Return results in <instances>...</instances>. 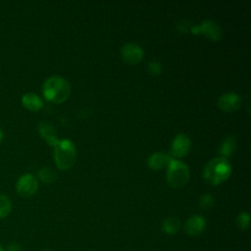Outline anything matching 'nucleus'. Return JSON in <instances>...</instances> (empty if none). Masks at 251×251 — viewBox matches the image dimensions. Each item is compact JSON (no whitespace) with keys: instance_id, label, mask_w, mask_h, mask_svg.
Instances as JSON below:
<instances>
[{"instance_id":"f257e3e1","label":"nucleus","mask_w":251,"mask_h":251,"mask_svg":"<svg viewBox=\"0 0 251 251\" xmlns=\"http://www.w3.org/2000/svg\"><path fill=\"white\" fill-rule=\"evenodd\" d=\"M44 97L51 102H64L70 95L71 85L69 81L61 75H52L45 79L42 85Z\"/></svg>"},{"instance_id":"f03ea898","label":"nucleus","mask_w":251,"mask_h":251,"mask_svg":"<svg viewBox=\"0 0 251 251\" xmlns=\"http://www.w3.org/2000/svg\"><path fill=\"white\" fill-rule=\"evenodd\" d=\"M231 173V165L227 159L217 157L210 160L203 171L205 180L213 185L219 184L226 180Z\"/></svg>"},{"instance_id":"7ed1b4c3","label":"nucleus","mask_w":251,"mask_h":251,"mask_svg":"<svg viewBox=\"0 0 251 251\" xmlns=\"http://www.w3.org/2000/svg\"><path fill=\"white\" fill-rule=\"evenodd\" d=\"M54 159L61 170H67L74 166L76 160L75 144L68 138L60 139L54 146Z\"/></svg>"},{"instance_id":"20e7f679","label":"nucleus","mask_w":251,"mask_h":251,"mask_svg":"<svg viewBox=\"0 0 251 251\" xmlns=\"http://www.w3.org/2000/svg\"><path fill=\"white\" fill-rule=\"evenodd\" d=\"M189 178V169L186 164L176 159H172L168 165L167 181L174 188L182 187Z\"/></svg>"},{"instance_id":"39448f33","label":"nucleus","mask_w":251,"mask_h":251,"mask_svg":"<svg viewBox=\"0 0 251 251\" xmlns=\"http://www.w3.org/2000/svg\"><path fill=\"white\" fill-rule=\"evenodd\" d=\"M38 188V181L31 174L23 175L17 181L16 190L22 197H30Z\"/></svg>"},{"instance_id":"423d86ee","label":"nucleus","mask_w":251,"mask_h":251,"mask_svg":"<svg viewBox=\"0 0 251 251\" xmlns=\"http://www.w3.org/2000/svg\"><path fill=\"white\" fill-rule=\"evenodd\" d=\"M190 30L193 33H203L211 40H219L222 37L221 27L212 20H205L200 25H192Z\"/></svg>"},{"instance_id":"0eeeda50","label":"nucleus","mask_w":251,"mask_h":251,"mask_svg":"<svg viewBox=\"0 0 251 251\" xmlns=\"http://www.w3.org/2000/svg\"><path fill=\"white\" fill-rule=\"evenodd\" d=\"M121 55L126 62L129 64H136L143 58L144 52L138 44L127 42L122 46Z\"/></svg>"},{"instance_id":"6e6552de","label":"nucleus","mask_w":251,"mask_h":251,"mask_svg":"<svg viewBox=\"0 0 251 251\" xmlns=\"http://www.w3.org/2000/svg\"><path fill=\"white\" fill-rule=\"evenodd\" d=\"M217 105L223 111L233 112L240 107L241 99L235 92H226L219 97Z\"/></svg>"},{"instance_id":"1a4fd4ad","label":"nucleus","mask_w":251,"mask_h":251,"mask_svg":"<svg viewBox=\"0 0 251 251\" xmlns=\"http://www.w3.org/2000/svg\"><path fill=\"white\" fill-rule=\"evenodd\" d=\"M190 144H191L190 138L186 134H184V133L176 134L175 136V138L172 142V146H171L173 156H175L176 158L183 157L184 155H186L188 153Z\"/></svg>"},{"instance_id":"9d476101","label":"nucleus","mask_w":251,"mask_h":251,"mask_svg":"<svg viewBox=\"0 0 251 251\" xmlns=\"http://www.w3.org/2000/svg\"><path fill=\"white\" fill-rule=\"evenodd\" d=\"M206 227V221L200 215H193L189 217L184 223V231L190 236L201 234Z\"/></svg>"},{"instance_id":"9b49d317","label":"nucleus","mask_w":251,"mask_h":251,"mask_svg":"<svg viewBox=\"0 0 251 251\" xmlns=\"http://www.w3.org/2000/svg\"><path fill=\"white\" fill-rule=\"evenodd\" d=\"M38 131L49 145L55 146L60 140L56 134L54 127L47 122H41L38 125Z\"/></svg>"},{"instance_id":"f8f14e48","label":"nucleus","mask_w":251,"mask_h":251,"mask_svg":"<svg viewBox=\"0 0 251 251\" xmlns=\"http://www.w3.org/2000/svg\"><path fill=\"white\" fill-rule=\"evenodd\" d=\"M173 158L163 152H155L153 153L149 158H148V166L154 170H159L162 169L166 166L169 165Z\"/></svg>"},{"instance_id":"ddd939ff","label":"nucleus","mask_w":251,"mask_h":251,"mask_svg":"<svg viewBox=\"0 0 251 251\" xmlns=\"http://www.w3.org/2000/svg\"><path fill=\"white\" fill-rule=\"evenodd\" d=\"M22 103L25 108L30 111H38L43 106L42 99L33 92H26L22 96Z\"/></svg>"},{"instance_id":"4468645a","label":"nucleus","mask_w":251,"mask_h":251,"mask_svg":"<svg viewBox=\"0 0 251 251\" xmlns=\"http://www.w3.org/2000/svg\"><path fill=\"white\" fill-rule=\"evenodd\" d=\"M236 149V139L232 135L226 136L219 146V153L222 155L223 158L230 157Z\"/></svg>"},{"instance_id":"2eb2a0df","label":"nucleus","mask_w":251,"mask_h":251,"mask_svg":"<svg viewBox=\"0 0 251 251\" xmlns=\"http://www.w3.org/2000/svg\"><path fill=\"white\" fill-rule=\"evenodd\" d=\"M161 228L164 233L173 235L176 234L180 228V221L176 217L166 218L161 225Z\"/></svg>"},{"instance_id":"dca6fc26","label":"nucleus","mask_w":251,"mask_h":251,"mask_svg":"<svg viewBox=\"0 0 251 251\" xmlns=\"http://www.w3.org/2000/svg\"><path fill=\"white\" fill-rule=\"evenodd\" d=\"M38 177L45 183H52L56 180L57 174L53 169L49 167H43L38 171Z\"/></svg>"},{"instance_id":"f3484780","label":"nucleus","mask_w":251,"mask_h":251,"mask_svg":"<svg viewBox=\"0 0 251 251\" xmlns=\"http://www.w3.org/2000/svg\"><path fill=\"white\" fill-rule=\"evenodd\" d=\"M12 212V202L5 194H0V219H4Z\"/></svg>"},{"instance_id":"a211bd4d","label":"nucleus","mask_w":251,"mask_h":251,"mask_svg":"<svg viewBox=\"0 0 251 251\" xmlns=\"http://www.w3.org/2000/svg\"><path fill=\"white\" fill-rule=\"evenodd\" d=\"M249 222H250V216L246 212H241L236 218V223H237V226L240 229L248 228Z\"/></svg>"},{"instance_id":"6ab92c4d","label":"nucleus","mask_w":251,"mask_h":251,"mask_svg":"<svg viewBox=\"0 0 251 251\" xmlns=\"http://www.w3.org/2000/svg\"><path fill=\"white\" fill-rule=\"evenodd\" d=\"M214 196L210 193H205L200 197L199 204L203 209H210L214 205Z\"/></svg>"},{"instance_id":"aec40b11","label":"nucleus","mask_w":251,"mask_h":251,"mask_svg":"<svg viewBox=\"0 0 251 251\" xmlns=\"http://www.w3.org/2000/svg\"><path fill=\"white\" fill-rule=\"evenodd\" d=\"M148 68L150 70V72L154 75H158L161 73V70H162V65L159 61H156V60H153L151 62H149L148 64Z\"/></svg>"},{"instance_id":"412c9836","label":"nucleus","mask_w":251,"mask_h":251,"mask_svg":"<svg viewBox=\"0 0 251 251\" xmlns=\"http://www.w3.org/2000/svg\"><path fill=\"white\" fill-rule=\"evenodd\" d=\"M21 245L18 242H11L7 246V251H21Z\"/></svg>"},{"instance_id":"4be33fe9","label":"nucleus","mask_w":251,"mask_h":251,"mask_svg":"<svg viewBox=\"0 0 251 251\" xmlns=\"http://www.w3.org/2000/svg\"><path fill=\"white\" fill-rule=\"evenodd\" d=\"M191 27H192V25H190L189 23H187V22H185V23H179L178 24V28L181 30V31H188V30H190L191 29Z\"/></svg>"},{"instance_id":"5701e85b","label":"nucleus","mask_w":251,"mask_h":251,"mask_svg":"<svg viewBox=\"0 0 251 251\" xmlns=\"http://www.w3.org/2000/svg\"><path fill=\"white\" fill-rule=\"evenodd\" d=\"M3 138H4V132H3V130L0 128V143L2 142Z\"/></svg>"},{"instance_id":"b1692460","label":"nucleus","mask_w":251,"mask_h":251,"mask_svg":"<svg viewBox=\"0 0 251 251\" xmlns=\"http://www.w3.org/2000/svg\"><path fill=\"white\" fill-rule=\"evenodd\" d=\"M0 251H4V249H3V247H2L1 244H0Z\"/></svg>"},{"instance_id":"393cba45","label":"nucleus","mask_w":251,"mask_h":251,"mask_svg":"<svg viewBox=\"0 0 251 251\" xmlns=\"http://www.w3.org/2000/svg\"><path fill=\"white\" fill-rule=\"evenodd\" d=\"M43 251H51V250H43Z\"/></svg>"}]
</instances>
